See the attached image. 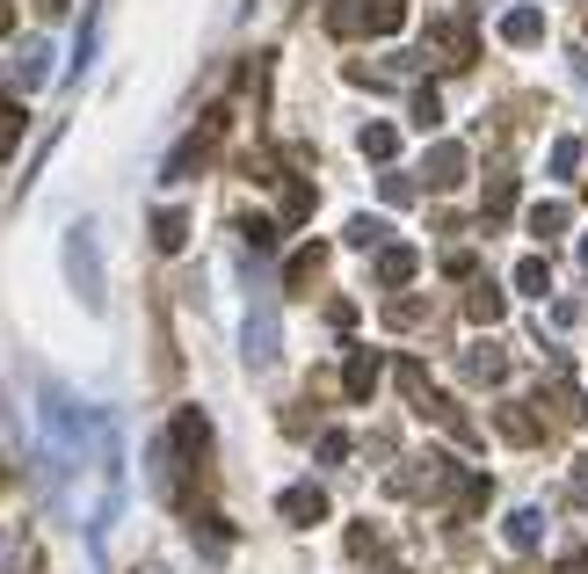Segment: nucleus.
<instances>
[{
	"mask_svg": "<svg viewBox=\"0 0 588 574\" xmlns=\"http://www.w3.org/2000/svg\"><path fill=\"white\" fill-rule=\"evenodd\" d=\"M218 139H225V109H211V117H204V131H196V139H182V153L168 160V174H190V168H204V160H211V146H218Z\"/></svg>",
	"mask_w": 588,
	"mask_h": 574,
	"instance_id": "nucleus-1",
	"label": "nucleus"
},
{
	"mask_svg": "<svg viewBox=\"0 0 588 574\" xmlns=\"http://www.w3.org/2000/svg\"><path fill=\"white\" fill-rule=\"evenodd\" d=\"M342 385H349V401H371V393H378V357H371V349H349Z\"/></svg>",
	"mask_w": 588,
	"mask_h": 574,
	"instance_id": "nucleus-2",
	"label": "nucleus"
},
{
	"mask_svg": "<svg viewBox=\"0 0 588 574\" xmlns=\"http://www.w3.org/2000/svg\"><path fill=\"white\" fill-rule=\"evenodd\" d=\"M277 509H284L291 523H320V517H328V495L306 480V488H284V502H277Z\"/></svg>",
	"mask_w": 588,
	"mask_h": 574,
	"instance_id": "nucleus-3",
	"label": "nucleus"
},
{
	"mask_svg": "<svg viewBox=\"0 0 588 574\" xmlns=\"http://www.w3.org/2000/svg\"><path fill=\"white\" fill-rule=\"evenodd\" d=\"M66 262H73V277H81V298H87V306H103V284H95V255H87V226L73 233Z\"/></svg>",
	"mask_w": 588,
	"mask_h": 574,
	"instance_id": "nucleus-4",
	"label": "nucleus"
},
{
	"mask_svg": "<svg viewBox=\"0 0 588 574\" xmlns=\"http://www.w3.org/2000/svg\"><path fill=\"white\" fill-rule=\"evenodd\" d=\"M436 182V190H450V182H466V146H436L429 153V168H421Z\"/></svg>",
	"mask_w": 588,
	"mask_h": 574,
	"instance_id": "nucleus-5",
	"label": "nucleus"
},
{
	"mask_svg": "<svg viewBox=\"0 0 588 574\" xmlns=\"http://www.w3.org/2000/svg\"><path fill=\"white\" fill-rule=\"evenodd\" d=\"M44 73H52V44H22V59H15V87L30 95V87H44Z\"/></svg>",
	"mask_w": 588,
	"mask_h": 574,
	"instance_id": "nucleus-6",
	"label": "nucleus"
},
{
	"mask_svg": "<svg viewBox=\"0 0 588 574\" xmlns=\"http://www.w3.org/2000/svg\"><path fill=\"white\" fill-rule=\"evenodd\" d=\"M174 444H182L190 458H204V444H211V422L196 415V407H182V415H174Z\"/></svg>",
	"mask_w": 588,
	"mask_h": 574,
	"instance_id": "nucleus-7",
	"label": "nucleus"
},
{
	"mask_svg": "<svg viewBox=\"0 0 588 574\" xmlns=\"http://www.w3.org/2000/svg\"><path fill=\"white\" fill-rule=\"evenodd\" d=\"M182 241H190V219H182V211H153V247L160 255H174Z\"/></svg>",
	"mask_w": 588,
	"mask_h": 574,
	"instance_id": "nucleus-8",
	"label": "nucleus"
},
{
	"mask_svg": "<svg viewBox=\"0 0 588 574\" xmlns=\"http://www.w3.org/2000/svg\"><path fill=\"white\" fill-rule=\"evenodd\" d=\"M415 269H421L415 247H385V255H378V284H407Z\"/></svg>",
	"mask_w": 588,
	"mask_h": 574,
	"instance_id": "nucleus-9",
	"label": "nucleus"
},
{
	"mask_svg": "<svg viewBox=\"0 0 588 574\" xmlns=\"http://www.w3.org/2000/svg\"><path fill=\"white\" fill-rule=\"evenodd\" d=\"M502 36H509V44H537V36H545L537 8H509V15H502Z\"/></svg>",
	"mask_w": 588,
	"mask_h": 574,
	"instance_id": "nucleus-10",
	"label": "nucleus"
},
{
	"mask_svg": "<svg viewBox=\"0 0 588 574\" xmlns=\"http://www.w3.org/2000/svg\"><path fill=\"white\" fill-rule=\"evenodd\" d=\"M22 124H30V117H22V95H0V153H15V146H22Z\"/></svg>",
	"mask_w": 588,
	"mask_h": 574,
	"instance_id": "nucleus-11",
	"label": "nucleus"
},
{
	"mask_svg": "<svg viewBox=\"0 0 588 574\" xmlns=\"http://www.w3.org/2000/svg\"><path fill=\"white\" fill-rule=\"evenodd\" d=\"M364 22H371V8H364V0H334V8H328V30H334V36H356Z\"/></svg>",
	"mask_w": 588,
	"mask_h": 574,
	"instance_id": "nucleus-12",
	"label": "nucleus"
},
{
	"mask_svg": "<svg viewBox=\"0 0 588 574\" xmlns=\"http://www.w3.org/2000/svg\"><path fill=\"white\" fill-rule=\"evenodd\" d=\"M320 262H328V247H320V241H312V247H298V255H291V269H284V284H291V291H298V284H312V277H320Z\"/></svg>",
	"mask_w": 588,
	"mask_h": 574,
	"instance_id": "nucleus-13",
	"label": "nucleus"
},
{
	"mask_svg": "<svg viewBox=\"0 0 588 574\" xmlns=\"http://www.w3.org/2000/svg\"><path fill=\"white\" fill-rule=\"evenodd\" d=\"M247 357H255V364H269V357H277V320H269V313L247 328Z\"/></svg>",
	"mask_w": 588,
	"mask_h": 574,
	"instance_id": "nucleus-14",
	"label": "nucleus"
},
{
	"mask_svg": "<svg viewBox=\"0 0 588 574\" xmlns=\"http://www.w3.org/2000/svg\"><path fill=\"white\" fill-rule=\"evenodd\" d=\"M399 22H407V0H371V22L364 30H378V36H393Z\"/></svg>",
	"mask_w": 588,
	"mask_h": 574,
	"instance_id": "nucleus-15",
	"label": "nucleus"
},
{
	"mask_svg": "<svg viewBox=\"0 0 588 574\" xmlns=\"http://www.w3.org/2000/svg\"><path fill=\"white\" fill-rule=\"evenodd\" d=\"M466 313H472V320H502V291H494V284H472Z\"/></svg>",
	"mask_w": 588,
	"mask_h": 574,
	"instance_id": "nucleus-16",
	"label": "nucleus"
},
{
	"mask_svg": "<svg viewBox=\"0 0 588 574\" xmlns=\"http://www.w3.org/2000/svg\"><path fill=\"white\" fill-rule=\"evenodd\" d=\"M393 146H399L393 124H364V153H371V160H393Z\"/></svg>",
	"mask_w": 588,
	"mask_h": 574,
	"instance_id": "nucleus-17",
	"label": "nucleus"
},
{
	"mask_svg": "<svg viewBox=\"0 0 588 574\" xmlns=\"http://www.w3.org/2000/svg\"><path fill=\"white\" fill-rule=\"evenodd\" d=\"M509 204H516V182H509V174H494V182H487V219H502Z\"/></svg>",
	"mask_w": 588,
	"mask_h": 574,
	"instance_id": "nucleus-18",
	"label": "nucleus"
},
{
	"mask_svg": "<svg viewBox=\"0 0 588 574\" xmlns=\"http://www.w3.org/2000/svg\"><path fill=\"white\" fill-rule=\"evenodd\" d=\"M415 124H421V131H436V124H443V103H436V87H421V95H415Z\"/></svg>",
	"mask_w": 588,
	"mask_h": 574,
	"instance_id": "nucleus-19",
	"label": "nucleus"
},
{
	"mask_svg": "<svg viewBox=\"0 0 588 574\" xmlns=\"http://www.w3.org/2000/svg\"><path fill=\"white\" fill-rule=\"evenodd\" d=\"M509 545H537V509H516V517H509Z\"/></svg>",
	"mask_w": 588,
	"mask_h": 574,
	"instance_id": "nucleus-20",
	"label": "nucleus"
},
{
	"mask_svg": "<svg viewBox=\"0 0 588 574\" xmlns=\"http://www.w3.org/2000/svg\"><path fill=\"white\" fill-rule=\"evenodd\" d=\"M466 379H502V357H494V349H472V357H466Z\"/></svg>",
	"mask_w": 588,
	"mask_h": 574,
	"instance_id": "nucleus-21",
	"label": "nucleus"
},
{
	"mask_svg": "<svg viewBox=\"0 0 588 574\" xmlns=\"http://www.w3.org/2000/svg\"><path fill=\"white\" fill-rule=\"evenodd\" d=\"M306 211H312V190H306V182H291V190H284V219H291V226H298Z\"/></svg>",
	"mask_w": 588,
	"mask_h": 574,
	"instance_id": "nucleus-22",
	"label": "nucleus"
},
{
	"mask_svg": "<svg viewBox=\"0 0 588 574\" xmlns=\"http://www.w3.org/2000/svg\"><path fill=\"white\" fill-rule=\"evenodd\" d=\"M349 241H356V247H378L385 226H378V219H356V226H349Z\"/></svg>",
	"mask_w": 588,
	"mask_h": 574,
	"instance_id": "nucleus-23",
	"label": "nucleus"
},
{
	"mask_svg": "<svg viewBox=\"0 0 588 574\" xmlns=\"http://www.w3.org/2000/svg\"><path fill=\"white\" fill-rule=\"evenodd\" d=\"M531 226H537V233H545V241H553V233H559V226H567V211H559V204H545V211H537V219H531Z\"/></svg>",
	"mask_w": 588,
	"mask_h": 574,
	"instance_id": "nucleus-24",
	"label": "nucleus"
},
{
	"mask_svg": "<svg viewBox=\"0 0 588 574\" xmlns=\"http://www.w3.org/2000/svg\"><path fill=\"white\" fill-rule=\"evenodd\" d=\"M320 458H328V466H334V458H349V436L328 429V436H320Z\"/></svg>",
	"mask_w": 588,
	"mask_h": 574,
	"instance_id": "nucleus-25",
	"label": "nucleus"
},
{
	"mask_svg": "<svg viewBox=\"0 0 588 574\" xmlns=\"http://www.w3.org/2000/svg\"><path fill=\"white\" fill-rule=\"evenodd\" d=\"M559 574H588V553H567V560H559Z\"/></svg>",
	"mask_w": 588,
	"mask_h": 574,
	"instance_id": "nucleus-26",
	"label": "nucleus"
},
{
	"mask_svg": "<svg viewBox=\"0 0 588 574\" xmlns=\"http://www.w3.org/2000/svg\"><path fill=\"white\" fill-rule=\"evenodd\" d=\"M8 30H15V8H8V0H0V36H8Z\"/></svg>",
	"mask_w": 588,
	"mask_h": 574,
	"instance_id": "nucleus-27",
	"label": "nucleus"
},
{
	"mask_svg": "<svg viewBox=\"0 0 588 574\" xmlns=\"http://www.w3.org/2000/svg\"><path fill=\"white\" fill-rule=\"evenodd\" d=\"M36 8H66V0H36Z\"/></svg>",
	"mask_w": 588,
	"mask_h": 574,
	"instance_id": "nucleus-28",
	"label": "nucleus"
}]
</instances>
